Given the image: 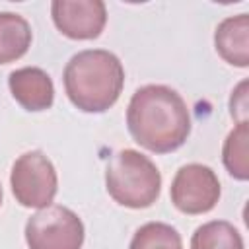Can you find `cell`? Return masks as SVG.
<instances>
[{
	"label": "cell",
	"instance_id": "6da1fadb",
	"mask_svg": "<svg viewBox=\"0 0 249 249\" xmlns=\"http://www.w3.org/2000/svg\"><path fill=\"white\" fill-rule=\"evenodd\" d=\"M126 126L142 148L167 154L185 144L191 134V115L185 99L171 88L150 84L134 91L126 109Z\"/></svg>",
	"mask_w": 249,
	"mask_h": 249
},
{
	"label": "cell",
	"instance_id": "7a4b0ae2",
	"mask_svg": "<svg viewBox=\"0 0 249 249\" xmlns=\"http://www.w3.org/2000/svg\"><path fill=\"white\" fill-rule=\"evenodd\" d=\"M124 86L121 60L103 49L74 54L64 68V89L74 107L84 113H103L115 105Z\"/></svg>",
	"mask_w": 249,
	"mask_h": 249
},
{
	"label": "cell",
	"instance_id": "3957f363",
	"mask_svg": "<svg viewBox=\"0 0 249 249\" xmlns=\"http://www.w3.org/2000/svg\"><path fill=\"white\" fill-rule=\"evenodd\" d=\"M105 185L111 198L121 206L148 208L160 196L161 175L148 156L136 150H121L107 163Z\"/></svg>",
	"mask_w": 249,
	"mask_h": 249
},
{
	"label": "cell",
	"instance_id": "277c9868",
	"mask_svg": "<svg viewBox=\"0 0 249 249\" xmlns=\"http://www.w3.org/2000/svg\"><path fill=\"white\" fill-rule=\"evenodd\" d=\"M29 249H82L84 224L76 212L60 204H49L25 224Z\"/></svg>",
	"mask_w": 249,
	"mask_h": 249
},
{
	"label": "cell",
	"instance_id": "5b68a950",
	"mask_svg": "<svg viewBox=\"0 0 249 249\" xmlns=\"http://www.w3.org/2000/svg\"><path fill=\"white\" fill-rule=\"evenodd\" d=\"M10 185L16 200L27 208H45L58 191V177L53 161L39 150L25 152L12 167Z\"/></svg>",
	"mask_w": 249,
	"mask_h": 249
},
{
	"label": "cell",
	"instance_id": "8992f818",
	"mask_svg": "<svg viewBox=\"0 0 249 249\" xmlns=\"http://www.w3.org/2000/svg\"><path fill=\"white\" fill-rule=\"evenodd\" d=\"M169 195L175 208L183 214H204L220 198V181L208 165L187 163L175 173Z\"/></svg>",
	"mask_w": 249,
	"mask_h": 249
},
{
	"label": "cell",
	"instance_id": "52a82bcc",
	"mask_svg": "<svg viewBox=\"0 0 249 249\" xmlns=\"http://www.w3.org/2000/svg\"><path fill=\"white\" fill-rule=\"evenodd\" d=\"M51 14L58 31L78 41L99 37L107 21V10L101 0H54Z\"/></svg>",
	"mask_w": 249,
	"mask_h": 249
},
{
	"label": "cell",
	"instance_id": "ba28073f",
	"mask_svg": "<svg viewBox=\"0 0 249 249\" xmlns=\"http://www.w3.org/2000/svg\"><path fill=\"white\" fill-rule=\"evenodd\" d=\"M14 99L27 111H45L54 101V86L49 74L37 66L18 68L8 78Z\"/></svg>",
	"mask_w": 249,
	"mask_h": 249
},
{
	"label": "cell",
	"instance_id": "9c48e42d",
	"mask_svg": "<svg viewBox=\"0 0 249 249\" xmlns=\"http://www.w3.org/2000/svg\"><path fill=\"white\" fill-rule=\"evenodd\" d=\"M218 54L239 68L249 64V16L239 14L226 18L214 33Z\"/></svg>",
	"mask_w": 249,
	"mask_h": 249
},
{
	"label": "cell",
	"instance_id": "30bf717a",
	"mask_svg": "<svg viewBox=\"0 0 249 249\" xmlns=\"http://www.w3.org/2000/svg\"><path fill=\"white\" fill-rule=\"evenodd\" d=\"M31 45L29 23L12 12H0V64L21 58Z\"/></svg>",
	"mask_w": 249,
	"mask_h": 249
},
{
	"label": "cell",
	"instance_id": "8fae6325",
	"mask_svg": "<svg viewBox=\"0 0 249 249\" xmlns=\"http://www.w3.org/2000/svg\"><path fill=\"white\" fill-rule=\"evenodd\" d=\"M191 249H243V237L230 222L212 220L196 228Z\"/></svg>",
	"mask_w": 249,
	"mask_h": 249
},
{
	"label": "cell",
	"instance_id": "7c38bea8",
	"mask_svg": "<svg viewBox=\"0 0 249 249\" xmlns=\"http://www.w3.org/2000/svg\"><path fill=\"white\" fill-rule=\"evenodd\" d=\"M247 140H249V124L237 123V126L228 134L222 150V160L230 175L239 181H247L249 163H247Z\"/></svg>",
	"mask_w": 249,
	"mask_h": 249
},
{
	"label": "cell",
	"instance_id": "4fadbf2b",
	"mask_svg": "<svg viewBox=\"0 0 249 249\" xmlns=\"http://www.w3.org/2000/svg\"><path fill=\"white\" fill-rule=\"evenodd\" d=\"M128 249H183V239L173 226L148 222L136 230Z\"/></svg>",
	"mask_w": 249,
	"mask_h": 249
},
{
	"label": "cell",
	"instance_id": "5bb4252c",
	"mask_svg": "<svg viewBox=\"0 0 249 249\" xmlns=\"http://www.w3.org/2000/svg\"><path fill=\"white\" fill-rule=\"evenodd\" d=\"M230 111L237 123H247V80H243L233 89L230 99Z\"/></svg>",
	"mask_w": 249,
	"mask_h": 249
},
{
	"label": "cell",
	"instance_id": "9a60e30c",
	"mask_svg": "<svg viewBox=\"0 0 249 249\" xmlns=\"http://www.w3.org/2000/svg\"><path fill=\"white\" fill-rule=\"evenodd\" d=\"M0 204H2V185H0Z\"/></svg>",
	"mask_w": 249,
	"mask_h": 249
}]
</instances>
